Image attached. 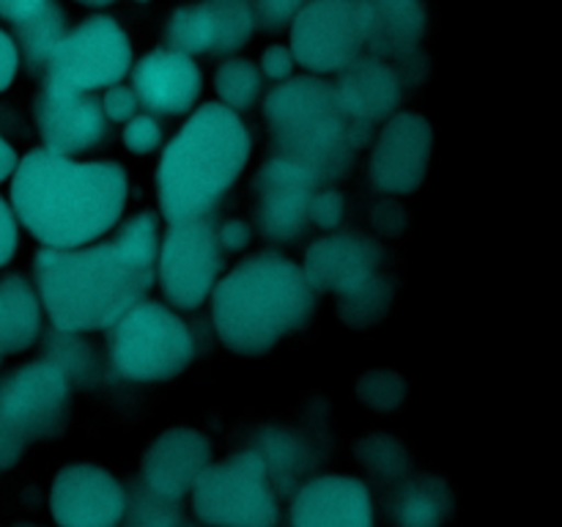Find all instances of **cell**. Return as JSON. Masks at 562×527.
Returning a JSON list of instances; mask_svg holds the SVG:
<instances>
[{"mask_svg":"<svg viewBox=\"0 0 562 527\" xmlns=\"http://www.w3.org/2000/svg\"><path fill=\"white\" fill-rule=\"evenodd\" d=\"M157 214L140 212L93 247L36 253L38 302L58 333L110 329L146 300L157 280Z\"/></svg>","mask_w":562,"mask_h":527,"instance_id":"cell-1","label":"cell"},{"mask_svg":"<svg viewBox=\"0 0 562 527\" xmlns=\"http://www.w3.org/2000/svg\"><path fill=\"white\" fill-rule=\"evenodd\" d=\"M126 170L115 162H75L33 148L11 179V203L22 225L49 250H75L99 239L124 214Z\"/></svg>","mask_w":562,"mask_h":527,"instance_id":"cell-2","label":"cell"},{"mask_svg":"<svg viewBox=\"0 0 562 527\" xmlns=\"http://www.w3.org/2000/svg\"><path fill=\"white\" fill-rule=\"evenodd\" d=\"M250 159V132L239 113L209 102L168 143L157 168L159 209L170 225L206 220Z\"/></svg>","mask_w":562,"mask_h":527,"instance_id":"cell-3","label":"cell"},{"mask_svg":"<svg viewBox=\"0 0 562 527\" xmlns=\"http://www.w3.org/2000/svg\"><path fill=\"white\" fill-rule=\"evenodd\" d=\"M316 307L302 267L278 253H256L214 285L220 340L239 355H263L305 327Z\"/></svg>","mask_w":562,"mask_h":527,"instance_id":"cell-4","label":"cell"},{"mask_svg":"<svg viewBox=\"0 0 562 527\" xmlns=\"http://www.w3.org/2000/svg\"><path fill=\"white\" fill-rule=\"evenodd\" d=\"M269 132L280 157L291 159L316 181H333L355 162L371 126L346 115L333 82L291 77L263 102Z\"/></svg>","mask_w":562,"mask_h":527,"instance_id":"cell-5","label":"cell"},{"mask_svg":"<svg viewBox=\"0 0 562 527\" xmlns=\"http://www.w3.org/2000/svg\"><path fill=\"white\" fill-rule=\"evenodd\" d=\"M71 423V379L58 362L33 360L0 379V472L31 442L55 439Z\"/></svg>","mask_w":562,"mask_h":527,"instance_id":"cell-6","label":"cell"},{"mask_svg":"<svg viewBox=\"0 0 562 527\" xmlns=\"http://www.w3.org/2000/svg\"><path fill=\"white\" fill-rule=\"evenodd\" d=\"M110 360L124 379L159 382L195 360V340L173 311L143 300L110 327Z\"/></svg>","mask_w":562,"mask_h":527,"instance_id":"cell-7","label":"cell"},{"mask_svg":"<svg viewBox=\"0 0 562 527\" xmlns=\"http://www.w3.org/2000/svg\"><path fill=\"white\" fill-rule=\"evenodd\" d=\"M192 511L209 527H278L280 503L256 448L212 464L192 489Z\"/></svg>","mask_w":562,"mask_h":527,"instance_id":"cell-8","label":"cell"},{"mask_svg":"<svg viewBox=\"0 0 562 527\" xmlns=\"http://www.w3.org/2000/svg\"><path fill=\"white\" fill-rule=\"evenodd\" d=\"M132 66V42L113 16H88L64 36L47 64L44 86L88 93L113 88Z\"/></svg>","mask_w":562,"mask_h":527,"instance_id":"cell-9","label":"cell"},{"mask_svg":"<svg viewBox=\"0 0 562 527\" xmlns=\"http://www.w3.org/2000/svg\"><path fill=\"white\" fill-rule=\"evenodd\" d=\"M291 55L305 69L329 75L344 71L360 58L368 44V5L366 3H324L300 5L291 20Z\"/></svg>","mask_w":562,"mask_h":527,"instance_id":"cell-10","label":"cell"},{"mask_svg":"<svg viewBox=\"0 0 562 527\" xmlns=\"http://www.w3.org/2000/svg\"><path fill=\"white\" fill-rule=\"evenodd\" d=\"M159 285L173 307H198L217 285L223 272V247L209 220L170 225L157 253Z\"/></svg>","mask_w":562,"mask_h":527,"instance_id":"cell-11","label":"cell"},{"mask_svg":"<svg viewBox=\"0 0 562 527\" xmlns=\"http://www.w3.org/2000/svg\"><path fill=\"white\" fill-rule=\"evenodd\" d=\"M124 483L97 464H69L53 478L49 511L58 527H119L126 516Z\"/></svg>","mask_w":562,"mask_h":527,"instance_id":"cell-12","label":"cell"},{"mask_svg":"<svg viewBox=\"0 0 562 527\" xmlns=\"http://www.w3.org/2000/svg\"><path fill=\"white\" fill-rule=\"evenodd\" d=\"M316 184L318 181L291 159H269L252 181L261 234L278 242H291L305 234L307 223H311V201L316 195Z\"/></svg>","mask_w":562,"mask_h":527,"instance_id":"cell-13","label":"cell"},{"mask_svg":"<svg viewBox=\"0 0 562 527\" xmlns=\"http://www.w3.org/2000/svg\"><path fill=\"white\" fill-rule=\"evenodd\" d=\"M434 152V130L423 115L401 113L387 121L371 154V181L382 192H412L423 184Z\"/></svg>","mask_w":562,"mask_h":527,"instance_id":"cell-14","label":"cell"},{"mask_svg":"<svg viewBox=\"0 0 562 527\" xmlns=\"http://www.w3.org/2000/svg\"><path fill=\"white\" fill-rule=\"evenodd\" d=\"M252 9L247 3H192L170 14L165 38L176 53H234L252 36Z\"/></svg>","mask_w":562,"mask_h":527,"instance_id":"cell-15","label":"cell"},{"mask_svg":"<svg viewBox=\"0 0 562 527\" xmlns=\"http://www.w3.org/2000/svg\"><path fill=\"white\" fill-rule=\"evenodd\" d=\"M209 467H212V445L198 428H168L143 453V486L157 497L179 503L187 492L195 489Z\"/></svg>","mask_w":562,"mask_h":527,"instance_id":"cell-16","label":"cell"},{"mask_svg":"<svg viewBox=\"0 0 562 527\" xmlns=\"http://www.w3.org/2000/svg\"><path fill=\"white\" fill-rule=\"evenodd\" d=\"M36 124L44 137V148L60 157L88 152L108 135V119L97 97L55 86H44L38 93Z\"/></svg>","mask_w":562,"mask_h":527,"instance_id":"cell-17","label":"cell"},{"mask_svg":"<svg viewBox=\"0 0 562 527\" xmlns=\"http://www.w3.org/2000/svg\"><path fill=\"white\" fill-rule=\"evenodd\" d=\"M379 264H382L379 242L346 231V234L313 242L307 247L302 274L313 291H335L340 296H349L376 278Z\"/></svg>","mask_w":562,"mask_h":527,"instance_id":"cell-18","label":"cell"},{"mask_svg":"<svg viewBox=\"0 0 562 527\" xmlns=\"http://www.w3.org/2000/svg\"><path fill=\"white\" fill-rule=\"evenodd\" d=\"M291 527H373L371 492L360 478H313L291 503Z\"/></svg>","mask_w":562,"mask_h":527,"instance_id":"cell-19","label":"cell"},{"mask_svg":"<svg viewBox=\"0 0 562 527\" xmlns=\"http://www.w3.org/2000/svg\"><path fill=\"white\" fill-rule=\"evenodd\" d=\"M137 102L151 113L181 115L198 102L203 88V75L195 60L176 49H154L143 55L132 69Z\"/></svg>","mask_w":562,"mask_h":527,"instance_id":"cell-20","label":"cell"},{"mask_svg":"<svg viewBox=\"0 0 562 527\" xmlns=\"http://www.w3.org/2000/svg\"><path fill=\"white\" fill-rule=\"evenodd\" d=\"M333 88L344 104L346 115L368 126L373 121L390 119L401 104L398 75H395L393 66L373 58V55H366V58L360 55L355 64L346 66Z\"/></svg>","mask_w":562,"mask_h":527,"instance_id":"cell-21","label":"cell"},{"mask_svg":"<svg viewBox=\"0 0 562 527\" xmlns=\"http://www.w3.org/2000/svg\"><path fill=\"white\" fill-rule=\"evenodd\" d=\"M42 302L22 274L0 280V355H16L38 338Z\"/></svg>","mask_w":562,"mask_h":527,"instance_id":"cell-22","label":"cell"},{"mask_svg":"<svg viewBox=\"0 0 562 527\" xmlns=\"http://www.w3.org/2000/svg\"><path fill=\"white\" fill-rule=\"evenodd\" d=\"M368 47L376 55H406L426 31V9L420 3H366ZM373 55V58H376Z\"/></svg>","mask_w":562,"mask_h":527,"instance_id":"cell-23","label":"cell"},{"mask_svg":"<svg viewBox=\"0 0 562 527\" xmlns=\"http://www.w3.org/2000/svg\"><path fill=\"white\" fill-rule=\"evenodd\" d=\"M11 25H14L16 33V53L22 49V58H25V66L31 75L47 69L55 47L69 33V27H66V11L58 3H47V0H38V5L31 14L22 16L20 22H11Z\"/></svg>","mask_w":562,"mask_h":527,"instance_id":"cell-24","label":"cell"},{"mask_svg":"<svg viewBox=\"0 0 562 527\" xmlns=\"http://www.w3.org/2000/svg\"><path fill=\"white\" fill-rule=\"evenodd\" d=\"M448 489L434 486L431 478L409 483L395 503L398 527H439L448 514Z\"/></svg>","mask_w":562,"mask_h":527,"instance_id":"cell-25","label":"cell"},{"mask_svg":"<svg viewBox=\"0 0 562 527\" xmlns=\"http://www.w3.org/2000/svg\"><path fill=\"white\" fill-rule=\"evenodd\" d=\"M214 86H217V93L228 110H250L256 104L258 93H261V71L252 60L234 58L225 60L217 69V77H214Z\"/></svg>","mask_w":562,"mask_h":527,"instance_id":"cell-26","label":"cell"},{"mask_svg":"<svg viewBox=\"0 0 562 527\" xmlns=\"http://www.w3.org/2000/svg\"><path fill=\"white\" fill-rule=\"evenodd\" d=\"M390 296H393L390 283H384L376 274L371 283L357 289L355 294L340 296V318H344L349 327H368V324H376L379 318L387 313Z\"/></svg>","mask_w":562,"mask_h":527,"instance_id":"cell-27","label":"cell"},{"mask_svg":"<svg viewBox=\"0 0 562 527\" xmlns=\"http://www.w3.org/2000/svg\"><path fill=\"white\" fill-rule=\"evenodd\" d=\"M126 527H181V505L137 486L126 500Z\"/></svg>","mask_w":562,"mask_h":527,"instance_id":"cell-28","label":"cell"},{"mask_svg":"<svg viewBox=\"0 0 562 527\" xmlns=\"http://www.w3.org/2000/svg\"><path fill=\"white\" fill-rule=\"evenodd\" d=\"M162 143V126L151 115H135L124 126V146L135 154H148Z\"/></svg>","mask_w":562,"mask_h":527,"instance_id":"cell-29","label":"cell"},{"mask_svg":"<svg viewBox=\"0 0 562 527\" xmlns=\"http://www.w3.org/2000/svg\"><path fill=\"white\" fill-rule=\"evenodd\" d=\"M102 113H104V119H110V121H132L135 119V113H137V97H135V91H132V88H126V86H113V88H108V91H104V97H102Z\"/></svg>","mask_w":562,"mask_h":527,"instance_id":"cell-30","label":"cell"},{"mask_svg":"<svg viewBox=\"0 0 562 527\" xmlns=\"http://www.w3.org/2000/svg\"><path fill=\"white\" fill-rule=\"evenodd\" d=\"M344 195L340 192H318L311 201V220L322 228H335L344 220Z\"/></svg>","mask_w":562,"mask_h":527,"instance_id":"cell-31","label":"cell"},{"mask_svg":"<svg viewBox=\"0 0 562 527\" xmlns=\"http://www.w3.org/2000/svg\"><path fill=\"white\" fill-rule=\"evenodd\" d=\"M300 11V3L294 0H283V3H274V0H261L252 9V22H261L267 31H274V27H283V22H291Z\"/></svg>","mask_w":562,"mask_h":527,"instance_id":"cell-32","label":"cell"},{"mask_svg":"<svg viewBox=\"0 0 562 527\" xmlns=\"http://www.w3.org/2000/svg\"><path fill=\"white\" fill-rule=\"evenodd\" d=\"M263 75L272 77V80H291V71H294V55L283 44H269L261 55Z\"/></svg>","mask_w":562,"mask_h":527,"instance_id":"cell-33","label":"cell"},{"mask_svg":"<svg viewBox=\"0 0 562 527\" xmlns=\"http://www.w3.org/2000/svg\"><path fill=\"white\" fill-rule=\"evenodd\" d=\"M16 245H20V236H16V217L11 212L9 203L0 198V267L14 258Z\"/></svg>","mask_w":562,"mask_h":527,"instance_id":"cell-34","label":"cell"},{"mask_svg":"<svg viewBox=\"0 0 562 527\" xmlns=\"http://www.w3.org/2000/svg\"><path fill=\"white\" fill-rule=\"evenodd\" d=\"M16 69H20V53H16V44L9 33L0 27V91L14 82Z\"/></svg>","mask_w":562,"mask_h":527,"instance_id":"cell-35","label":"cell"},{"mask_svg":"<svg viewBox=\"0 0 562 527\" xmlns=\"http://www.w3.org/2000/svg\"><path fill=\"white\" fill-rule=\"evenodd\" d=\"M250 236H252V231L245 220H228V223H223L217 228L220 247H225V250H231V253L245 250V247L250 245Z\"/></svg>","mask_w":562,"mask_h":527,"instance_id":"cell-36","label":"cell"},{"mask_svg":"<svg viewBox=\"0 0 562 527\" xmlns=\"http://www.w3.org/2000/svg\"><path fill=\"white\" fill-rule=\"evenodd\" d=\"M16 165H20V157H16L14 148L0 137V181L9 179V176L16 170Z\"/></svg>","mask_w":562,"mask_h":527,"instance_id":"cell-37","label":"cell"},{"mask_svg":"<svg viewBox=\"0 0 562 527\" xmlns=\"http://www.w3.org/2000/svg\"><path fill=\"white\" fill-rule=\"evenodd\" d=\"M14 527H36V525H27V522H20V525H14Z\"/></svg>","mask_w":562,"mask_h":527,"instance_id":"cell-38","label":"cell"}]
</instances>
